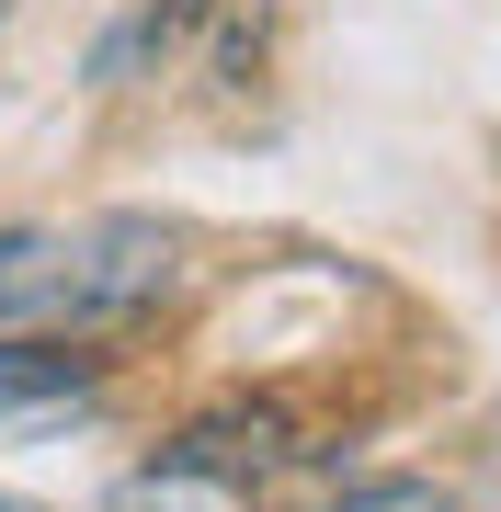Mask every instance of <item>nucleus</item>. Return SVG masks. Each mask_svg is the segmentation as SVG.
Wrapping results in <instances>:
<instances>
[{"instance_id": "nucleus-1", "label": "nucleus", "mask_w": 501, "mask_h": 512, "mask_svg": "<svg viewBox=\"0 0 501 512\" xmlns=\"http://www.w3.org/2000/svg\"><path fill=\"white\" fill-rule=\"evenodd\" d=\"M285 456H297V421H285L274 399H228V410H205V421H183V433L160 444V467H171V478H194V490L274 478Z\"/></svg>"}, {"instance_id": "nucleus-2", "label": "nucleus", "mask_w": 501, "mask_h": 512, "mask_svg": "<svg viewBox=\"0 0 501 512\" xmlns=\"http://www.w3.org/2000/svg\"><path fill=\"white\" fill-rule=\"evenodd\" d=\"M46 330H80L69 228H0V342H46Z\"/></svg>"}, {"instance_id": "nucleus-3", "label": "nucleus", "mask_w": 501, "mask_h": 512, "mask_svg": "<svg viewBox=\"0 0 501 512\" xmlns=\"http://www.w3.org/2000/svg\"><path fill=\"white\" fill-rule=\"evenodd\" d=\"M92 353H57V342H0V421H57L92 399Z\"/></svg>"}, {"instance_id": "nucleus-4", "label": "nucleus", "mask_w": 501, "mask_h": 512, "mask_svg": "<svg viewBox=\"0 0 501 512\" xmlns=\"http://www.w3.org/2000/svg\"><path fill=\"white\" fill-rule=\"evenodd\" d=\"M205 12H217V0H137V12L92 46V80H103V92H126V80H137V69H160V57L183 46Z\"/></svg>"}, {"instance_id": "nucleus-5", "label": "nucleus", "mask_w": 501, "mask_h": 512, "mask_svg": "<svg viewBox=\"0 0 501 512\" xmlns=\"http://www.w3.org/2000/svg\"><path fill=\"white\" fill-rule=\"evenodd\" d=\"M331 512H456V501L433 490V478H376V490H342Z\"/></svg>"}, {"instance_id": "nucleus-6", "label": "nucleus", "mask_w": 501, "mask_h": 512, "mask_svg": "<svg viewBox=\"0 0 501 512\" xmlns=\"http://www.w3.org/2000/svg\"><path fill=\"white\" fill-rule=\"evenodd\" d=\"M114 512H205V490H194V478H171V467H149V478L114 490Z\"/></svg>"}, {"instance_id": "nucleus-7", "label": "nucleus", "mask_w": 501, "mask_h": 512, "mask_svg": "<svg viewBox=\"0 0 501 512\" xmlns=\"http://www.w3.org/2000/svg\"><path fill=\"white\" fill-rule=\"evenodd\" d=\"M0 512H35V501H0Z\"/></svg>"}]
</instances>
